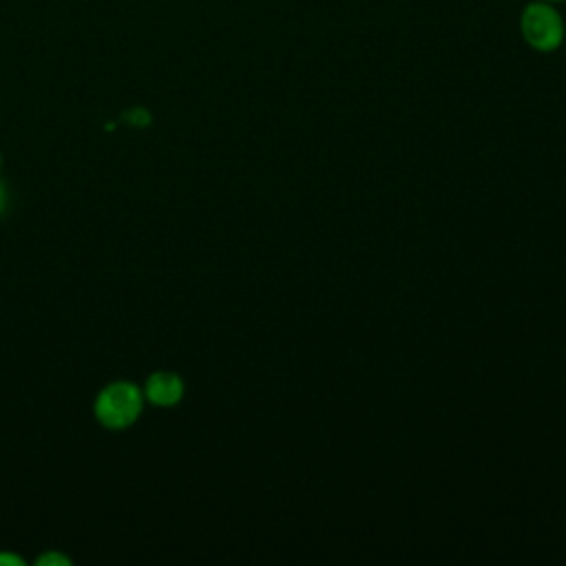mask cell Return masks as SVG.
<instances>
[{
    "instance_id": "obj_1",
    "label": "cell",
    "mask_w": 566,
    "mask_h": 566,
    "mask_svg": "<svg viewBox=\"0 0 566 566\" xmlns=\"http://www.w3.org/2000/svg\"><path fill=\"white\" fill-rule=\"evenodd\" d=\"M146 398L137 382L133 380H113L104 385L93 402L95 420L111 431H124L133 427L144 413Z\"/></svg>"
},
{
    "instance_id": "obj_2",
    "label": "cell",
    "mask_w": 566,
    "mask_h": 566,
    "mask_svg": "<svg viewBox=\"0 0 566 566\" xmlns=\"http://www.w3.org/2000/svg\"><path fill=\"white\" fill-rule=\"evenodd\" d=\"M520 33L533 51L551 53L564 44L566 22L557 4L531 0L520 13Z\"/></svg>"
},
{
    "instance_id": "obj_3",
    "label": "cell",
    "mask_w": 566,
    "mask_h": 566,
    "mask_svg": "<svg viewBox=\"0 0 566 566\" xmlns=\"http://www.w3.org/2000/svg\"><path fill=\"white\" fill-rule=\"evenodd\" d=\"M142 391H144L146 402L168 409V407H175V405L181 402L186 385H184V378L179 374L168 371V369H159V371H153L146 378Z\"/></svg>"
},
{
    "instance_id": "obj_4",
    "label": "cell",
    "mask_w": 566,
    "mask_h": 566,
    "mask_svg": "<svg viewBox=\"0 0 566 566\" xmlns=\"http://www.w3.org/2000/svg\"><path fill=\"white\" fill-rule=\"evenodd\" d=\"M38 564H44V566H49V564H62V566H66V564H71V557L60 555V553H44L42 557H38Z\"/></svg>"
},
{
    "instance_id": "obj_5",
    "label": "cell",
    "mask_w": 566,
    "mask_h": 566,
    "mask_svg": "<svg viewBox=\"0 0 566 566\" xmlns=\"http://www.w3.org/2000/svg\"><path fill=\"white\" fill-rule=\"evenodd\" d=\"M0 564H2V566H22L24 559L18 557V555H13V553H0Z\"/></svg>"
},
{
    "instance_id": "obj_6",
    "label": "cell",
    "mask_w": 566,
    "mask_h": 566,
    "mask_svg": "<svg viewBox=\"0 0 566 566\" xmlns=\"http://www.w3.org/2000/svg\"><path fill=\"white\" fill-rule=\"evenodd\" d=\"M9 206V192H7V186L0 181V214L7 210Z\"/></svg>"
},
{
    "instance_id": "obj_7",
    "label": "cell",
    "mask_w": 566,
    "mask_h": 566,
    "mask_svg": "<svg viewBox=\"0 0 566 566\" xmlns=\"http://www.w3.org/2000/svg\"><path fill=\"white\" fill-rule=\"evenodd\" d=\"M546 2H553V4H559V2H566V0H546Z\"/></svg>"
},
{
    "instance_id": "obj_8",
    "label": "cell",
    "mask_w": 566,
    "mask_h": 566,
    "mask_svg": "<svg viewBox=\"0 0 566 566\" xmlns=\"http://www.w3.org/2000/svg\"><path fill=\"white\" fill-rule=\"evenodd\" d=\"M0 168H2V153H0Z\"/></svg>"
}]
</instances>
